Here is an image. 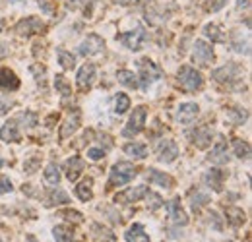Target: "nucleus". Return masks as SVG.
Listing matches in <instances>:
<instances>
[{"label": "nucleus", "mask_w": 252, "mask_h": 242, "mask_svg": "<svg viewBox=\"0 0 252 242\" xmlns=\"http://www.w3.org/2000/svg\"><path fill=\"white\" fill-rule=\"evenodd\" d=\"M136 175H138V169L132 163H117L111 171V177H109V188L128 184Z\"/></svg>", "instance_id": "nucleus-1"}, {"label": "nucleus", "mask_w": 252, "mask_h": 242, "mask_svg": "<svg viewBox=\"0 0 252 242\" xmlns=\"http://www.w3.org/2000/svg\"><path fill=\"white\" fill-rule=\"evenodd\" d=\"M179 84H181V88H183L185 91L194 93L196 90H200V88H202L204 80H202V74H200V72H196L194 68H190V66H183V68L179 70Z\"/></svg>", "instance_id": "nucleus-2"}, {"label": "nucleus", "mask_w": 252, "mask_h": 242, "mask_svg": "<svg viewBox=\"0 0 252 242\" xmlns=\"http://www.w3.org/2000/svg\"><path fill=\"white\" fill-rule=\"evenodd\" d=\"M214 80L218 84H225V86H233L235 82H239L243 78V68L239 64H227V66H221L218 68L214 74Z\"/></svg>", "instance_id": "nucleus-3"}, {"label": "nucleus", "mask_w": 252, "mask_h": 242, "mask_svg": "<svg viewBox=\"0 0 252 242\" xmlns=\"http://www.w3.org/2000/svg\"><path fill=\"white\" fill-rule=\"evenodd\" d=\"M138 66H140V78H142V90H150V86L154 84V82H158L159 78H161V70H159L158 66L154 64L152 60H148V59H142V60L138 62Z\"/></svg>", "instance_id": "nucleus-4"}, {"label": "nucleus", "mask_w": 252, "mask_h": 242, "mask_svg": "<svg viewBox=\"0 0 252 242\" xmlns=\"http://www.w3.org/2000/svg\"><path fill=\"white\" fill-rule=\"evenodd\" d=\"M165 6H173L169 0H150L148 8H146V20L150 24H159L167 18V8Z\"/></svg>", "instance_id": "nucleus-5"}, {"label": "nucleus", "mask_w": 252, "mask_h": 242, "mask_svg": "<svg viewBox=\"0 0 252 242\" xmlns=\"http://www.w3.org/2000/svg\"><path fill=\"white\" fill-rule=\"evenodd\" d=\"M146 115H148L146 107H136L134 113H132V117H130V121H128V126H126L125 132H123V136L132 138V136L140 134L144 130V124H146Z\"/></svg>", "instance_id": "nucleus-6"}, {"label": "nucleus", "mask_w": 252, "mask_h": 242, "mask_svg": "<svg viewBox=\"0 0 252 242\" xmlns=\"http://www.w3.org/2000/svg\"><path fill=\"white\" fill-rule=\"evenodd\" d=\"M146 39H148V35H146V31L142 30V28H136L134 31H128V33L119 35V41H121L125 47H128L130 51H140V49L144 47Z\"/></svg>", "instance_id": "nucleus-7"}, {"label": "nucleus", "mask_w": 252, "mask_h": 242, "mask_svg": "<svg viewBox=\"0 0 252 242\" xmlns=\"http://www.w3.org/2000/svg\"><path fill=\"white\" fill-rule=\"evenodd\" d=\"M212 136H214V130H212L208 124H202V126H198L196 130L189 132L190 142H192L196 148H200V150H206V148L212 144Z\"/></svg>", "instance_id": "nucleus-8"}, {"label": "nucleus", "mask_w": 252, "mask_h": 242, "mask_svg": "<svg viewBox=\"0 0 252 242\" xmlns=\"http://www.w3.org/2000/svg\"><path fill=\"white\" fill-rule=\"evenodd\" d=\"M45 31V24L35 18V16H30L26 20H22L18 26H16V33L22 35V37H32L35 33H43Z\"/></svg>", "instance_id": "nucleus-9"}, {"label": "nucleus", "mask_w": 252, "mask_h": 242, "mask_svg": "<svg viewBox=\"0 0 252 242\" xmlns=\"http://www.w3.org/2000/svg\"><path fill=\"white\" fill-rule=\"evenodd\" d=\"M103 47H105V41L99 37V35H88V39H84L82 41V45H80V55L82 57H94V55H99L101 51H103Z\"/></svg>", "instance_id": "nucleus-10"}, {"label": "nucleus", "mask_w": 252, "mask_h": 242, "mask_svg": "<svg viewBox=\"0 0 252 242\" xmlns=\"http://www.w3.org/2000/svg\"><path fill=\"white\" fill-rule=\"evenodd\" d=\"M214 60V49L206 41H196L194 43V62L200 66H208Z\"/></svg>", "instance_id": "nucleus-11"}, {"label": "nucleus", "mask_w": 252, "mask_h": 242, "mask_svg": "<svg viewBox=\"0 0 252 242\" xmlns=\"http://www.w3.org/2000/svg\"><path fill=\"white\" fill-rule=\"evenodd\" d=\"M179 155V148L173 140H163L158 146V159L161 163H173Z\"/></svg>", "instance_id": "nucleus-12"}, {"label": "nucleus", "mask_w": 252, "mask_h": 242, "mask_svg": "<svg viewBox=\"0 0 252 242\" xmlns=\"http://www.w3.org/2000/svg\"><path fill=\"white\" fill-rule=\"evenodd\" d=\"M167 212H169V217H171V221H173L175 225L185 227V225L189 223V217H187V213H185L183 206H181V202H179L177 198L171 200V202L167 204Z\"/></svg>", "instance_id": "nucleus-13"}, {"label": "nucleus", "mask_w": 252, "mask_h": 242, "mask_svg": "<svg viewBox=\"0 0 252 242\" xmlns=\"http://www.w3.org/2000/svg\"><path fill=\"white\" fill-rule=\"evenodd\" d=\"M196 117H198V105L196 103H185V105L179 107L175 119L179 124H192L196 121Z\"/></svg>", "instance_id": "nucleus-14"}, {"label": "nucleus", "mask_w": 252, "mask_h": 242, "mask_svg": "<svg viewBox=\"0 0 252 242\" xmlns=\"http://www.w3.org/2000/svg\"><path fill=\"white\" fill-rule=\"evenodd\" d=\"M208 161H212L216 165H225L229 161V157H227V140L223 136L216 142V146L212 148V153H210Z\"/></svg>", "instance_id": "nucleus-15"}, {"label": "nucleus", "mask_w": 252, "mask_h": 242, "mask_svg": "<svg viewBox=\"0 0 252 242\" xmlns=\"http://www.w3.org/2000/svg\"><path fill=\"white\" fill-rule=\"evenodd\" d=\"M95 72H97L95 64H86V66H82V70L78 72V88H80V90L86 91V90H90V88H92L94 78H95Z\"/></svg>", "instance_id": "nucleus-16"}, {"label": "nucleus", "mask_w": 252, "mask_h": 242, "mask_svg": "<svg viewBox=\"0 0 252 242\" xmlns=\"http://www.w3.org/2000/svg\"><path fill=\"white\" fill-rule=\"evenodd\" d=\"M64 171H66V179H68V181L76 182L78 177L82 175V171H84V161H82L78 155H74V157H70V159L66 161Z\"/></svg>", "instance_id": "nucleus-17"}, {"label": "nucleus", "mask_w": 252, "mask_h": 242, "mask_svg": "<svg viewBox=\"0 0 252 242\" xmlns=\"http://www.w3.org/2000/svg\"><path fill=\"white\" fill-rule=\"evenodd\" d=\"M80 117H82V113L76 109L74 113H70L68 115V119L64 121L63 128H61V140H66V138H70L76 130H78V126H80Z\"/></svg>", "instance_id": "nucleus-18"}, {"label": "nucleus", "mask_w": 252, "mask_h": 242, "mask_svg": "<svg viewBox=\"0 0 252 242\" xmlns=\"http://www.w3.org/2000/svg\"><path fill=\"white\" fill-rule=\"evenodd\" d=\"M148 194V188L146 186H136V188H128L126 192L119 194L115 198V202H121V204H132V202H138L140 198H144Z\"/></svg>", "instance_id": "nucleus-19"}, {"label": "nucleus", "mask_w": 252, "mask_h": 242, "mask_svg": "<svg viewBox=\"0 0 252 242\" xmlns=\"http://www.w3.org/2000/svg\"><path fill=\"white\" fill-rule=\"evenodd\" d=\"M0 88L2 90H12L16 91L20 88V80L16 78V74L8 68H0Z\"/></svg>", "instance_id": "nucleus-20"}, {"label": "nucleus", "mask_w": 252, "mask_h": 242, "mask_svg": "<svg viewBox=\"0 0 252 242\" xmlns=\"http://www.w3.org/2000/svg\"><path fill=\"white\" fill-rule=\"evenodd\" d=\"M0 138L4 142H20V130H18V121H8L0 128Z\"/></svg>", "instance_id": "nucleus-21"}, {"label": "nucleus", "mask_w": 252, "mask_h": 242, "mask_svg": "<svg viewBox=\"0 0 252 242\" xmlns=\"http://www.w3.org/2000/svg\"><path fill=\"white\" fill-rule=\"evenodd\" d=\"M148 181H150V184H156V186H161V188H171L175 184V181L169 175H165L161 171H156V169L148 171Z\"/></svg>", "instance_id": "nucleus-22"}, {"label": "nucleus", "mask_w": 252, "mask_h": 242, "mask_svg": "<svg viewBox=\"0 0 252 242\" xmlns=\"http://www.w3.org/2000/svg\"><path fill=\"white\" fill-rule=\"evenodd\" d=\"M125 239H126V242H150V237H148V233L144 231V227H142L140 223L132 225V227L126 231Z\"/></svg>", "instance_id": "nucleus-23"}, {"label": "nucleus", "mask_w": 252, "mask_h": 242, "mask_svg": "<svg viewBox=\"0 0 252 242\" xmlns=\"http://www.w3.org/2000/svg\"><path fill=\"white\" fill-rule=\"evenodd\" d=\"M223 179H225V173L220 171V169H212V171H208V173L204 175V182H206L210 188H214L216 192H220L221 190Z\"/></svg>", "instance_id": "nucleus-24"}, {"label": "nucleus", "mask_w": 252, "mask_h": 242, "mask_svg": "<svg viewBox=\"0 0 252 242\" xmlns=\"http://www.w3.org/2000/svg\"><path fill=\"white\" fill-rule=\"evenodd\" d=\"M92 235H94V241L95 242H117V237H115V233H111L107 227H103V225H97V223H95L94 227H92Z\"/></svg>", "instance_id": "nucleus-25"}, {"label": "nucleus", "mask_w": 252, "mask_h": 242, "mask_svg": "<svg viewBox=\"0 0 252 242\" xmlns=\"http://www.w3.org/2000/svg\"><path fill=\"white\" fill-rule=\"evenodd\" d=\"M68 202H70V198H68L66 192H63V190H53V192L47 196L45 206H47V208H53V206H66Z\"/></svg>", "instance_id": "nucleus-26"}, {"label": "nucleus", "mask_w": 252, "mask_h": 242, "mask_svg": "<svg viewBox=\"0 0 252 242\" xmlns=\"http://www.w3.org/2000/svg\"><path fill=\"white\" fill-rule=\"evenodd\" d=\"M76 194L82 202H90L94 198V192H92V179H86L84 182H80L76 186Z\"/></svg>", "instance_id": "nucleus-27"}, {"label": "nucleus", "mask_w": 252, "mask_h": 242, "mask_svg": "<svg viewBox=\"0 0 252 242\" xmlns=\"http://www.w3.org/2000/svg\"><path fill=\"white\" fill-rule=\"evenodd\" d=\"M225 217H227V221H229L233 227H241V225L245 223V212L239 210V208H229V210L225 212Z\"/></svg>", "instance_id": "nucleus-28"}, {"label": "nucleus", "mask_w": 252, "mask_h": 242, "mask_svg": "<svg viewBox=\"0 0 252 242\" xmlns=\"http://www.w3.org/2000/svg\"><path fill=\"white\" fill-rule=\"evenodd\" d=\"M53 235H55L57 242H72V239H74V231H72L70 227H66V225H59V227H55Z\"/></svg>", "instance_id": "nucleus-29"}, {"label": "nucleus", "mask_w": 252, "mask_h": 242, "mask_svg": "<svg viewBox=\"0 0 252 242\" xmlns=\"http://www.w3.org/2000/svg\"><path fill=\"white\" fill-rule=\"evenodd\" d=\"M125 153L130 155V157H134V159H144V157L148 155V150H146V146H142V144H126Z\"/></svg>", "instance_id": "nucleus-30"}, {"label": "nucleus", "mask_w": 252, "mask_h": 242, "mask_svg": "<svg viewBox=\"0 0 252 242\" xmlns=\"http://www.w3.org/2000/svg\"><path fill=\"white\" fill-rule=\"evenodd\" d=\"M117 80L126 86V88H132V90H136L138 88V80H136V76H134V72H128V70H121L119 74H117Z\"/></svg>", "instance_id": "nucleus-31"}, {"label": "nucleus", "mask_w": 252, "mask_h": 242, "mask_svg": "<svg viewBox=\"0 0 252 242\" xmlns=\"http://www.w3.org/2000/svg\"><path fill=\"white\" fill-rule=\"evenodd\" d=\"M128 109H130V99H128V95L119 93L117 99H115V113H117V115H125Z\"/></svg>", "instance_id": "nucleus-32"}, {"label": "nucleus", "mask_w": 252, "mask_h": 242, "mask_svg": "<svg viewBox=\"0 0 252 242\" xmlns=\"http://www.w3.org/2000/svg\"><path fill=\"white\" fill-rule=\"evenodd\" d=\"M45 181L49 182V184H59L61 182V171H59V167L55 165V163H51L49 167H47V171H45Z\"/></svg>", "instance_id": "nucleus-33"}, {"label": "nucleus", "mask_w": 252, "mask_h": 242, "mask_svg": "<svg viewBox=\"0 0 252 242\" xmlns=\"http://www.w3.org/2000/svg\"><path fill=\"white\" fill-rule=\"evenodd\" d=\"M208 204V196L206 194H200V192H192L190 194V206H192V210L194 212H200L202 210V206H206Z\"/></svg>", "instance_id": "nucleus-34"}, {"label": "nucleus", "mask_w": 252, "mask_h": 242, "mask_svg": "<svg viewBox=\"0 0 252 242\" xmlns=\"http://www.w3.org/2000/svg\"><path fill=\"white\" fill-rule=\"evenodd\" d=\"M233 146H235L237 157H241V159H249V157H251V146H249L247 142H243V140H235Z\"/></svg>", "instance_id": "nucleus-35"}, {"label": "nucleus", "mask_w": 252, "mask_h": 242, "mask_svg": "<svg viewBox=\"0 0 252 242\" xmlns=\"http://www.w3.org/2000/svg\"><path fill=\"white\" fill-rule=\"evenodd\" d=\"M214 43H223L225 41V33L218 28V26H206V31H204Z\"/></svg>", "instance_id": "nucleus-36"}, {"label": "nucleus", "mask_w": 252, "mask_h": 242, "mask_svg": "<svg viewBox=\"0 0 252 242\" xmlns=\"http://www.w3.org/2000/svg\"><path fill=\"white\" fill-rule=\"evenodd\" d=\"M59 60H61V66L64 70H72L76 66V59L66 51H59Z\"/></svg>", "instance_id": "nucleus-37"}, {"label": "nucleus", "mask_w": 252, "mask_h": 242, "mask_svg": "<svg viewBox=\"0 0 252 242\" xmlns=\"http://www.w3.org/2000/svg\"><path fill=\"white\" fill-rule=\"evenodd\" d=\"M55 86H57V90L61 91L64 97H68V95L72 93V90H70V84L64 80V76H57V80H55Z\"/></svg>", "instance_id": "nucleus-38"}, {"label": "nucleus", "mask_w": 252, "mask_h": 242, "mask_svg": "<svg viewBox=\"0 0 252 242\" xmlns=\"http://www.w3.org/2000/svg\"><path fill=\"white\" fill-rule=\"evenodd\" d=\"M61 217H64L66 221H72V223H84V215L80 212H72V210L61 212Z\"/></svg>", "instance_id": "nucleus-39"}, {"label": "nucleus", "mask_w": 252, "mask_h": 242, "mask_svg": "<svg viewBox=\"0 0 252 242\" xmlns=\"http://www.w3.org/2000/svg\"><path fill=\"white\" fill-rule=\"evenodd\" d=\"M39 165H41V157H32V159H28V161L24 163V171L33 175V173L39 169Z\"/></svg>", "instance_id": "nucleus-40"}, {"label": "nucleus", "mask_w": 252, "mask_h": 242, "mask_svg": "<svg viewBox=\"0 0 252 242\" xmlns=\"http://www.w3.org/2000/svg\"><path fill=\"white\" fill-rule=\"evenodd\" d=\"M146 196H148V200H152V204H148L152 212H154V210H158V208H161V206H163V200L159 198L158 194H154V192H150V190H148V194H146Z\"/></svg>", "instance_id": "nucleus-41"}, {"label": "nucleus", "mask_w": 252, "mask_h": 242, "mask_svg": "<svg viewBox=\"0 0 252 242\" xmlns=\"http://www.w3.org/2000/svg\"><path fill=\"white\" fill-rule=\"evenodd\" d=\"M20 121L26 122L24 126H28V128H33V126L37 124V117H35V113H22V115H20Z\"/></svg>", "instance_id": "nucleus-42"}, {"label": "nucleus", "mask_w": 252, "mask_h": 242, "mask_svg": "<svg viewBox=\"0 0 252 242\" xmlns=\"http://www.w3.org/2000/svg\"><path fill=\"white\" fill-rule=\"evenodd\" d=\"M225 2L227 0H208L206 2V8H208V12H218V10H221L225 6Z\"/></svg>", "instance_id": "nucleus-43"}, {"label": "nucleus", "mask_w": 252, "mask_h": 242, "mask_svg": "<svg viewBox=\"0 0 252 242\" xmlns=\"http://www.w3.org/2000/svg\"><path fill=\"white\" fill-rule=\"evenodd\" d=\"M88 157L94 159V161H99V159L105 157V151L103 150H97V148H92V150H88Z\"/></svg>", "instance_id": "nucleus-44"}, {"label": "nucleus", "mask_w": 252, "mask_h": 242, "mask_svg": "<svg viewBox=\"0 0 252 242\" xmlns=\"http://www.w3.org/2000/svg\"><path fill=\"white\" fill-rule=\"evenodd\" d=\"M8 192H12V182L10 179H0V194H8Z\"/></svg>", "instance_id": "nucleus-45"}, {"label": "nucleus", "mask_w": 252, "mask_h": 242, "mask_svg": "<svg viewBox=\"0 0 252 242\" xmlns=\"http://www.w3.org/2000/svg\"><path fill=\"white\" fill-rule=\"evenodd\" d=\"M39 6H41L47 14H55V6H53L49 0H39Z\"/></svg>", "instance_id": "nucleus-46"}, {"label": "nucleus", "mask_w": 252, "mask_h": 242, "mask_svg": "<svg viewBox=\"0 0 252 242\" xmlns=\"http://www.w3.org/2000/svg\"><path fill=\"white\" fill-rule=\"evenodd\" d=\"M8 53H10V49H8L6 45H0V60H2V59H6V57H8Z\"/></svg>", "instance_id": "nucleus-47"}, {"label": "nucleus", "mask_w": 252, "mask_h": 242, "mask_svg": "<svg viewBox=\"0 0 252 242\" xmlns=\"http://www.w3.org/2000/svg\"><path fill=\"white\" fill-rule=\"evenodd\" d=\"M8 113V103H4V101H0V117H4Z\"/></svg>", "instance_id": "nucleus-48"}, {"label": "nucleus", "mask_w": 252, "mask_h": 242, "mask_svg": "<svg viewBox=\"0 0 252 242\" xmlns=\"http://www.w3.org/2000/svg\"><path fill=\"white\" fill-rule=\"evenodd\" d=\"M249 2H251V0H237V6H239V8H247Z\"/></svg>", "instance_id": "nucleus-49"}, {"label": "nucleus", "mask_w": 252, "mask_h": 242, "mask_svg": "<svg viewBox=\"0 0 252 242\" xmlns=\"http://www.w3.org/2000/svg\"><path fill=\"white\" fill-rule=\"evenodd\" d=\"M26 242H39V241H37L33 235H28V237H26Z\"/></svg>", "instance_id": "nucleus-50"}, {"label": "nucleus", "mask_w": 252, "mask_h": 242, "mask_svg": "<svg viewBox=\"0 0 252 242\" xmlns=\"http://www.w3.org/2000/svg\"><path fill=\"white\" fill-rule=\"evenodd\" d=\"M115 2H121V4H130L132 0H115Z\"/></svg>", "instance_id": "nucleus-51"}, {"label": "nucleus", "mask_w": 252, "mask_h": 242, "mask_svg": "<svg viewBox=\"0 0 252 242\" xmlns=\"http://www.w3.org/2000/svg\"><path fill=\"white\" fill-rule=\"evenodd\" d=\"M4 30V20H0V31Z\"/></svg>", "instance_id": "nucleus-52"}, {"label": "nucleus", "mask_w": 252, "mask_h": 242, "mask_svg": "<svg viewBox=\"0 0 252 242\" xmlns=\"http://www.w3.org/2000/svg\"><path fill=\"white\" fill-rule=\"evenodd\" d=\"M2 165H4V161H2V157H0V169H2Z\"/></svg>", "instance_id": "nucleus-53"}, {"label": "nucleus", "mask_w": 252, "mask_h": 242, "mask_svg": "<svg viewBox=\"0 0 252 242\" xmlns=\"http://www.w3.org/2000/svg\"><path fill=\"white\" fill-rule=\"evenodd\" d=\"M0 242H2V241H0Z\"/></svg>", "instance_id": "nucleus-54"}]
</instances>
